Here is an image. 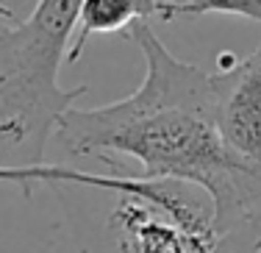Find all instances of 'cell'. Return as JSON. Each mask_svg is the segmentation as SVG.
<instances>
[{
    "label": "cell",
    "instance_id": "cell-5",
    "mask_svg": "<svg viewBox=\"0 0 261 253\" xmlns=\"http://www.w3.org/2000/svg\"><path fill=\"white\" fill-rule=\"evenodd\" d=\"M159 0H84L78 11L75 36L67 50V64H75L84 56L86 42L95 34H117L130 31L136 22L156 20Z\"/></svg>",
    "mask_w": 261,
    "mask_h": 253
},
{
    "label": "cell",
    "instance_id": "cell-2",
    "mask_svg": "<svg viewBox=\"0 0 261 253\" xmlns=\"http://www.w3.org/2000/svg\"><path fill=\"white\" fill-rule=\"evenodd\" d=\"M81 6L36 0L25 20L0 26V167H39L59 120L89 92L59 81Z\"/></svg>",
    "mask_w": 261,
    "mask_h": 253
},
{
    "label": "cell",
    "instance_id": "cell-10",
    "mask_svg": "<svg viewBox=\"0 0 261 253\" xmlns=\"http://www.w3.org/2000/svg\"><path fill=\"white\" fill-rule=\"evenodd\" d=\"M256 253H261V245H258V248H256Z\"/></svg>",
    "mask_w": 261,
    "mask_h": 253
},
{
    "label": "cell",
    "instance_id": "cell-4",
    "mask_svg": "<svg viewBox=\"0 0 261 253\" xmlns=\"http://www.w3.org/2000/svg\"><path fill=\"white\" fill-rule=\"evenodd\" d=\"M150 197L120 195L111 209L109 228L117 239L120 253H214L217 234L195 231L170 214L156 200L159 181Z\"/></svg>",
    "mask_w": 261,
    "mask_h": 253
},
{
    "label": "cell",
    "instance_id": "cell-6",
    "mask_svg": "<svg viewBox=\"0 0 261 253\" xmlns=\"http://www.w3.org/2000/svg\"><path fill=\"white\" fill-rule=\"evenodd\" d=\"M0 184H14L25 195L34 192L36 184H75V187H95L114 195H142L145 181L134 175H95L61 164H39V167H0Z\"/></svg>",
    "mask_w": 261,
    "mask_h": 253
},
{
    "label": "cell",
    "instance_id": "cell-7",
    "mask_svg": "<svg viewBox=\"0 0 261 253\" xmlns=\"http://www.w3.org/2000/svg\"><path fill=\"white\" fill-rule=\"evenodd\" d=\"M206 14H231L250 22H261V0H159L156 20L178 22Z\"/></svg>",
    "mask_w": 261,
    "mask_h": 253
},
{
    "label": "cell",
    "instance_id": "cell-8",
    "mask_svg": "<svg viewBox=\"0 0 261 253\" xmlns=\"http://www.w3.org/2000/svg\"><path fill=\"white\" fill-rule=\"evenodd\" d=\"M258 245H261V206L239 228H233L228 237H222L217 242L214 253H256Z\"/></svg>",
    "mask_w": 261,
    "mask_h": 253
},
{
    "label": "cell",
    "instance_id": "cell-9",
    "mask_svg": "<svg viewBox=\"0 0 261 253\" xmlns=\"http://www.w3.org/2000/svg\"><path fill=\"white\" fill-rule=\"evenodd\" d=\"M11 17H14V11H11L9 6H6L3 0H0V26H3L6 20H11Z\"/></svg>",
    "mask_w": 261,
    "mask_h": 253
},
{
    "label": "cell",
    "instance_id": "cell-3",
    "mask_svg": "<svg viewBox=\"0 0 261 253\" xmlns=\"http://www.w3.org/2000/svg\"><path fill=\"white\" fill-rule=\"evenodd\" d=\"M214 128L233 156L261 164V45L211 72Z\"/></svg>",
    "mask_w": 261,
    "mask_h": 253
},
{
    "label": "cell",
    "instance_id": "cell-1",
    "mask_svg": "<svg viewBox=\"0 0 261 253\" xmlns=\"http://www.w3.org/2000/svg\"><path fill=\"white\" fill-rule=\"evenodd\" d=\"M145 56V78L122 100L70 109L56 125V145L70 156L130 159L134 178L178 181L200 189L214 209L217 239L261 206V164L233 156L214 128L211 72L178 59L150 22L128 31Z\"/></svg>",
    "mask_w": 261,
    "mask_h": 253
}]
</instances>
